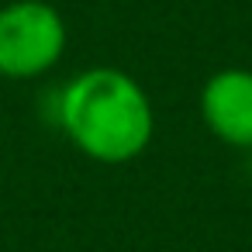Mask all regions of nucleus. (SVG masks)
<instances>
[{
    "instance_id": "obj_1",
    "label": "nucleus",
    "mask_w": 252,
    "mask_h": 252,
    "mask_svg": "<svg viewBox=\"0 0 252 252\" xmlns=\"http://www.w3.org/2000/svg\"><path fill=\"white\" fill-rule=\"evenodd\" d=\"M63 138L100 166H125L145 156L156 138V107L145 87L114 66H90L56 90L52 104Z\"/></svg>"
},
{
    "instance_id": "obj_2",
    "label": "nucleus",
    "mask_w": 252,
    "mask_h": 252,
    "mask_svg": "<svg viewBox=\"0 0 252 252\" xmlns=\"http://www.w3.org/2000/svg\"><path fill=\"white\" fill-rule=\"evenodd\" d=\"M69 45L66 18L49 0L0 4V76L25 83L52 73Z\"/></svg>"
},
{
    "instance_id": "obj_3",
    "label": "nucleus",
    "mask_w": 252,
    "mask_h": 252,
    "mask_svg": "<svg viewBox=\"0 0 252 252\" xmlns=\"http://www.w3.org/2000/svg\"><path fill=\"white\" fill-rule=\"evenodd\" d=\"M204 128L228 149L252 152V69H214L197 97Z\"/></svg>"
}]
</instances>
